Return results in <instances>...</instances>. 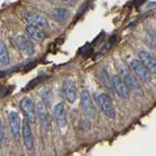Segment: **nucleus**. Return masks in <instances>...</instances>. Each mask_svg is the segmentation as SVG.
<instances>
[{"mask_svg":"<svg viewBox=\"0 0 156 156\" xmlns=\"http://www.w3.org/2000/svg\"><path fill=\"white\" fill-rule=\"evenodd\" d=\"M10 62V57L8 53V49L3 41H0V63L6 65Z\"/></svg>","mask_w":156,"mask_h":156,"instance_id":"6ab92c4d","label":"nucleus"},{"mask_svg":"<svg viewBox=\"0 0 156 156\" xmlns=\"http://www.w3.org/2000/svg\"><path fill=\"white\" fill-rule=\"evenodd\" d=\"M40 96L46 106H50L53 101V93L49 87H44L40 91Z\"/></svg>","mask_w":156,"mask_h":156,"instance_id":"a211bd4d","label":"nucleus"},{"mask_svg":"<svg viewBox=\"0 0 156 156\" xmlns=\"http://www.w3.org/2000/svg\"><path fill=\"white\" fill-rule=\"evenodd\" d=\"M54 116H55V120L58 126L60 128H65L67 124V119L66 108L62 102H58L54 106Z\"/></svg>","mask_w":156,"mask_h":156,"instance_id":"9d476101","label":"nucleus"},{"mask_svg":"<svg viewBox=\"0 0 156 156\" xmlns=\"http://www.w3.org/2000/svg\"><path fill=\"white\" fill-rule=\"evenodd\" d=\"M61 1H67V0H61Z\"/></svg>","mask_w":156,"mask_h":156,"instance_id":"b1692460","label":"nucleus"},{"mask_svg":"<svg viewBox=\"0 0 156 156\" xmlns=\"http://www.w3.org/2000/svg\"><path fill=\"white\" fill-rule=\"evenodd\" d=\"M62 92L66 101L69 104H73L77 99V89L74 83L70 80H66L62 85Z\"/></svg>","mask_w":156,"mask_h":156,"instance_id":"f8f14e48","label":"nucleus"},{"mask_svg":"<svg viewBox=\"0 0 156 156\" xmlns=\"http://www.w3.org/2000/svg\"><path fill=\"white\" fill-rule=\"evenodd\" d=\"M22 136H23V144L26 145V147L28 150H31L33 148V136H32L31 128H30V126H29V122L27 119H24L23 121Z\"/></svg>","mask_w":156,"mask_h":156,"instance_id":"9b49d317","label":"nucleus"},{"mask_svg":"<svg viewBox=\"0 0 156 156\" xmlns=\"http://www.w3.org/2000/svg\"><path fill=\"white\" fill-rule=\"evenodd\" d=\"M39 80H40V78L38 77V78H35V79H33L32 81H30L28 83V85L27 86V89H32L33 87H35L38 84Z\"/></svg>","mask_w":156,"mask_h":156,"instance_id":"4be33fe9","label":"nucleus"},{"mask_svg":"<svg viewBox=\"0 0 156 156\" xmlns=\"http://www.w3.org/2000/svg\"><path fill=\"white\" fill-rule=\"evenodd\" d=\"M101 82L104 83V84H105L106 87H110V86H112V82L109 80L108 74H107V72H106L105 69H102V70H101Z\"/></svg>","mask_w":156,"mask_h":156,"instance_id":"aec40b11","label":"nucleus"},{"mask_svg":"<svg viewBox=\"0 0 156 156\" xmlns=\"http://www.w3.org/2000/svg\"><path fill=\"white\" fill-rule=\"evenodd\" d=\"M130 67L132 68V70L135 72L136 77H138L141 82L147 83L151 80V73L149 72L147 68L143 65V62L140 60L131 61Z\"/></svg>","mask_w":156,"mask_h":156,"instance_id":"20e7f679","label":"nucleus"},{"mask_svg":"<svg viewBox=\"0 0 156 156\" xmlns=\"http://www.w3.org/2000/svg\"><path fill=\"white\" fill-rule=\"evenodd\" d=\"M144 40L148 47L156 51V31L154 29H146L144 33Z\"/></svg>","mask_w":156,"mask_h":156,"instance_id":"f3484780","label":"nucleus"},{"mask_svg":"<svg viewBox=\"0 0 156 156\" xmlns=\"http://www.w3.org/2000/svg\"><path fill=\"white\" fill-rule=\"evenodd\" d=\"M3 140H4V126L2 121L0 120V147L3 144Z\"/></svg>","mask_w":156,"mask_h":156,"instance_id":"412c9836","label":"nucleus"},{"mask_svg":"<svg viewBox=\"0 0 156 156\" xmlns=\"http://www.w3.org/2000/svg\"><path fill=\"white\" fill-rule=\"evenodd\" d=\"M69 11L66 8H57L52 12V18L57 22H65L69 18Z\"/></svg>","mask_w":156,"mask_h":156,"instance_id":"dca6fc26","label":"nucleus"},{"mask_svg":"<svg viewBox=\"0 0 156 156\" xmlns=\"http://www.w3.org/2000/svg\"><path fill=\"white\" fill-rule=\"evenodd\" d=\"M139 58L150 73H156V58H154L153 55L146 51H140Z\"/></svg>","mask_w":156,"mask_h":156,"instance_id":"1a4fd4ad","label":"nucleus"},{"mask_svg":"<svg viewBox=\"0 0 156 156\" xmlns=\"http://www.w3.org/2000/svg\"><path fill=\"white\" fill-rule=\"evenodd\" d=\"M21 108L23 112L24 116H26L27 120L29 123H35L36 121V110H35V105H34L33 101L30 98H23L21 101Z\"/></svg>","mask_w":156,"mask_h":156,"instance_id":"39448f33","label":"nucleus"},{"mask_svg":"<svg viewBox=\"0 0 156 156\" xmlns=\"http://www.w3.org/2000/svg\"><path fill=\"white\" fill-rule=\"evenodd\" d=\"M120 73L122 76V80L124 81L126 86L128 87L129 91L133 92L134 94H136L139 97H141L144 95V91H143V88H141V85L140 84L138 79L136 78V76H134V74L132 73V71L129 68H127L126 66H121Z\"/></svg>","mask_w":156,"mask_h":156,"instance_id":"f257e3e1","label":"nucleus"},{"mask_svg":"<svg viewBox=\"0 0 156 156\" xmlns=\"http://www.w3.org/2000/svg\"><path fill=\"white\" fill-rule=\"evenodd\" d=\"M98 104H99L102 112L110 119H114L116 116L115 108L112 104V101L106 94H100L97 98Z\"/></svg>","mask_w":156,"mask_h":156,"instance_id":"7ed1b4c3","label":"nucleus"},{"mask_svg":"<svg viewBox=\"0 0 156 156\" xmlns=\"http://www.w3.org/2000/svg\"><path fill=\"white\" fill-rule=\"evenodd\" d=\"M26 32L29 37L34 39V40H36V41H42L44 37H45V34H44V32L41 30V29H39V27H37L30 26V24L27 26Z\"/></svg>","mask_w":156,"mask_h":156,"instance_id":"2eb2a0df","label":"nucleus"},{"mask_svg":"<svg viewBox=\"0 0 156 156\" xmlns=\"http://www.w3.org/2000/svg\"><path fill=\"white\" fill-rule=\"evenodd\" d=\"M15 44L21 51L24 52L27 55H31L34 53V46L29 39L23 35H20L15 39Z\"/></svg>","mask_w":156,"mask_h":156,"instance_id":"ddd939ff","label":"nucleus"},{"mask_svg":"<svg viewBox=\"0 0 156 156\" xmlns=\"http://www.w3.org/2000/svg\"><path fill=\"white\" fill-rule=\"evenodd\" d=\"M8 71H3V70H0V78H3L4 76L7 75Z\"/></svg>","mask_w":156,"mask_h":156,"instance_id":"5701e85b","label":"nucleus"},{"mask_svg":"<svg viewBox=\"0 0 156 156\" xmlns=\"http://www.w3.org/2000/svg\"><path fill=\"white\" fill-rule=\"evenodd\" d=\"M81 105L84 113L86 114V116L90 117V118H93L96 115V108L95 105L93 104L92 98L90 96V93L88 92L87 90H83L81 92Z\"/></svg>","mask_w":156,"mask_h":156,"instance_id":"423d86ee","label":"nucleus"},{"mask_svg":"<svg viewBox=\"0 0 156 156\" xmlns=\"http://www.w3.org/2000/svg\"><path fill=\"white\" fill-rule=\"evenodd\" d=\"M36 110V115L38 117L39 123H40L42 129L44 131H50L51 130V119L50 115L48 113L47 106L45 105L43 101L37 102V105L35 106Z\"/></svg>","mask_w":156,"mask_h":156,"instance_id":"f03ea898","label":"nucleus"},{"mask_svg":"<svg viewBox=\"0 0 156 156\" xmlns=\"http://www.w3.org/2000/svg\"><path fill=\"white\" fill-rule=\"evenodd\" d=\"M111 82H112V87H113V89L115 90V92L118 94L120 98H122V99H124V100L129 99L130 91L120 76L114 75L112 77Z\"/></svg>","mask_w":156,"mask_h":156,"instance_id":"6e6552de","label":"nucleus"},{"mask_svg":"<svg viewBox=\"0 0 156 156\" xmlns=\"http://www.w3.org/2000/svg\"><path fill=\"white\" fill-rule=\"evenodd\" d=\"M26 20L28 24L37 27H45L48 26L47 20L43 16L36 13H27L26 15Z\"/></svg>","mask_w":156,"mask_h":156,"instance_id":"4468645a","label":"nucleus"},{"mask_svg":"<svg viewBox=\"0 0 156 156\" xmlns=\"http://www.w3.org/2000/svg\"><path fill=\"white\" fill-rule=\"evenodd\" d=\"M9 125L10 129H11L12 135L14 139L16 140H19L21 138V119L16 111H11L8 115Z\"/></svg>","mask_w":156,"mask_h":156,"instance_id":"0eeeda50","label":"nucleus"}]
</instances>
